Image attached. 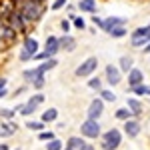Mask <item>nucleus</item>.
I'll use <instances>...</instances> for the list:
<instances>
[{
    "mask_svg": "<svg viewBox=\"0 0 150 150\" xmlns=\"http://www.w3.org/2000/svg\"><path fill=\"white\" fill-rule=\"evenodd\" d=\"M18 12L24 16V20H26V22H36V20L42 16V4L32 2V0H22L20 10H18Z\"/></svg>",
    "mask_w": 150,
    "mask_h": 150,
    "instance_id": "obj_1",
    "label": "nucleus"
},
{
    "mask_svg": "<svg viewBox=\"0 0 150 150\" xmlns=\"http://www.w3.org/2000/svg\"><path fill=\"white\" fill-rule=\"evenodd\" d=\"M120 142H122L120 130L110 128L108 132H104V134H102V142H100V146H102V150H116L118 146H120Z\"/></svg>",
    "mask_w": 150,
    "mask_h": 150,
    "instance_id": "obj_2",
    "label": "nucleus"
},
{
    "mask_svg": "<svg viewBox=\"0 0 150 150\" xmlns=\"http://www.w3.org/2000/svg\"><path fill=\"white\" fill-rule=\"evenodd\" d=\"M148 40H150V24L148 26H140L134 30L132 34V46L140 48V46H148Z\"/></svg>",
    "mask_w": 150,
    "mask_h": 150,
    "instance_id": "obj_3",
    "label": "nucleus"
},
{
    "mask_svg": "<svg viewBox=\"0 0 150 150\" xmlns=\"http://www.w3.org/2000/svg\"><path fill=\"white\" fill-rule=\"evenodd\" d=\"M80 132L82 136H86V138H98L100 136V124H98V120H84L80 124Z\"/></svg>",
    "mask_w": 150,
    "mask_h": 150,
    "instance_id": "obj_4",
    "label": "nucleus"
},
{
    "mask_svg": "<svg viewBox=\"0 0 150 150\" xmlns=\"http://www.w3.org/2000/svg\"><path fill=\"white\" fill-rule=\"evenodd\" d=\"M96 66H98V60L94 56H90V58H86L84 62H82L80 66L76 68V76L78 78H84V76H90L94 70H96Z\"/></svg>",
    "mask_w": 150,
    "mask_h": 150,
    "instance_id": "obj_5",
    "label": "nucleus"
},
{
    "mask_svg": "<svg viewBox=\"0 0 150 150\" xmlns=\"http://www.w3.org/2000/svg\"><path fill=\"white\" fill-rule=\"evenodd\" d=\"M42 102H44V94H34V96L24 104V106H20V114H22V116H30Z\"/></svg>",
    "mask_w": 150,
    "mask_h": 150,
    "instance_id": "obj_6",
    "label": "nucleus"
},
{
    "mask_svg": "<svg viewBox=\"0 0 150 150\" xmlns=\"http://www.w3.org/2000/svg\"><path fill=\"white\" fill-rule=\"evenodd\" d=\"M8 24H10V28L18 34V32H22L24 28H26V20H24V16L20 14L18 10H14L8 14Z\"/></svg>",
    "mask_w": 150,
    "mask_h": 150,
    "instance_id": "obj_7",
    "label": "nucleus"
},
{
    "mask_svg": "<svg viewBox=\"0 0 150 150\" xmlns=\"http://www.w3.org/2000/svg\"><path fill=\"white\" fill-rule=\"evenodd\" d=\"M102 112H104V102L102 100H92L90 106H88V118L90 120H98Z\"/></svg>",
    "mask_w": 150,
    "mask_h": 150,
    "instance_id": "obj_8",
    "label": "nucleus"
},
{
    "mask_svg": "<svg viewBox=\"0 0 150 150\" xmlns=\"http://www.w3.org/2000/svg\"><path fill=\"white\" fill-rule=\"evenodd\" d=\"M58 50H60V42H58V38H56V36H48V38H46V46H44V52L52 58Z\"/></svg>",
    "mask_w": 150,
    "mask_h": 150,
    "instance_id": "obj_9",
    "label": "nucleus"
},
{
    "mask_svg": "<svg viewBox=\"0 0 150 150\" xmlns=\"http://www.w3.org/2000/svg\"><path fill=\"white\" fill-rule=\"evenodd\" d=\"M142 80H144V74H142L138 68H132L130 72H128V84H130V88L140 86V84H142Z\"/></svg>",
    "mask_w": 150,
    "mask_h": 150,
    "instance_id": "obj_10",
    "label": "nucleus"
},
{
    "mask_svg": "<svg viewBox=\"0 0 150 150\" xmlns=\"http://www.w3.org/2000/svg\"><path fill=\"white\" fill-rule=\"evenodd\" d=\"M124 18H118V16H110V18H106L102 22V30H106V32H110L112 28H116V26H124Z\"/></svg>",
    "mask_w": 150,
    "mask_h": 150,
    "instance_id": "obj_11",
    "label": "nucleus"
},
{
    "mask_svg": "<svg viewBox=\"0 0 150 150\" xmlns=\"http://www.w3.org/2000/svg\"><path fill=\"white\" fill-rule=\"evenodd\" d=\"M124 132H126L130 138L138 136L140 134V122L138 120H126V122H124Z\"/></svg>",
    "mask_w": 150,
    "mask_h": 150,
    "instance_id": "obj_12",
    "label": "nucleus"
},
{
    "mask_svg": "<svg viewBox=\"0 0 150 150\" xmlns=\"http://www.w3.org/2000/svg\"><path fill=\"white\" fill-rule=\"evenodd\" d=\"M106 80L110 82L112 86H116V84L120 82V70L114 68L112 64H110V66H106Z\"/></svg>",
    "mask_w": 150,
    "mask_h": 150,
    "instance_id": "obj_13",
    "label": "nucleus"
},
{
    "mask_svg": "<svg viewBox=\"0 0 150 150\" xmlns=\"http://www.w3.org/2000/svg\"><path fill=\"white\" fill-rule=\"evenodd\" d=\"M22 50H26L28 54H32V58H34L36 54H38V42H36L32 36H26V38H24V48Z\"/></svg>",
    "mask_w": 150,
    "mask_h": 150,
    "instance_id": "obj_14",
    "label": "nucleus"
},
{
    "mask_svg": "<svg viewBox=\"0 0 150 150\" xmlns=\"http://www.w3.org/2000/svg\"><path fill=\"white\" fill-rule=\"evenodd\" d=\"M58 42H60V48H64L66 52H72L74 48H76V40L72 38V36H62V38H58Z\"/></svg>",
    "mask_w": 150,
    "mask_h": 150,
    "instance_id": "obj_15",
    "label": "nucleus"
},
{
    "mask_svg": "<svg viewBox=\"0 0 150 150\" xmlns=\"http://www.w3.org/2000/svg\"><path fill=\"white\" fill-rule=\"evenodd\" d=\"M126 104H128V110H130L134 116H140V114H142V104H140L136 98H128Z\"/></svg>",
    "mask_w": 150,
    "mask_h": 150,
    "instance_id": "obj_16",
    "label": "nucleus"
},
{
    "mask_svg": "<svg viewBox=\"0 0 150 150\" xmlns=\"http://www.w3.org/2000/svg\"><path fill=\"white\" fill-rule=\"evenodd\" d=\"M84 144H86V142H84L80 136H70L68 142H66V146H68V148H72V150H80Z\"/></svg>",
    "mask_w": 150,
    "mask_h": 150,
    "instance_id": "obj_17",
    "label": "nucleus"
},
{
    "mask_svg": "<svg viewBox=\"0 0 150 150\" xmlns=\"http://www.w3.org/2000/svg\"><path fill=\"white\" fill-rule=\"evenodd\" d=\"M56 64H58V62L54 60V58H50L48 62H44V64H40V66L36 68V72H38V76H44V72H46V70H52L54 66H56Z\"/></svg>",
    "mask_w": 150,
    "mask_h": 150,
    "instance_id": "obj_18",
    "label": "nucleus"
},
{
    "mask_svg": "<svg viewBox=\"0 0 150 150\" xmlns=\"http://www.w3.org/2000/svg\"><path fill=\"white\" fill-rule=\"evenodd\" d=\"M78 8L84 12H94V8H96V0H80L78 2Z\"/></svg>",
    "mask_w": 150,
    "mask_h": 150,
    "instance_id": "obj_19",
    "label": "nucleus"
},
{
    "mask_svg": "<svg viewBox=\"0 0 150 150\" xmlns=\"http://www.w3.org/2000/svg\"><path fill=\"white\" fill-rule=\"evenodd\" d=\"M56 116H58L56 108H48L46 112L42 114V122H52V120H56Z\"/></svg>",
    "mask_w": 150,
    "mask_h": 150,
    "instance_id": "obj_20",
    "label": "nucleus"
},
{
    "mask_svg": "<svg viewBox=\"0 0 150 150\" xmlns=\"http://www.w3.org/2000/svg\"><path fill=\"white\" fill-rule=\"evenodd\" d=\"M132 64H134V62H132V58H130V56H122V58H120V70L130 72V70H132Z\"/></svg>",
    "mask_w": 150,
    "mask_h": 150,
    "instance_id": "obj_21",
    "label": "nucleus"
},
{
    "mask_svg": "<svg viewBox=\"0 0 150 150\" xmlns=\"http://www.w3.org/2000/svg\"><path fill=\"white\" fill-rule=\"evenodd\" d=\"M132 92L138 94V96H148V94H150V86H146V84H140V86H136V88H132Z\"/></svg>",
    "mask_w": 150,
    "mask_h": 150,
    "instance_id": "obj_22",
    "label": "nucleus"
},
{
    "mask_svg": "<svg viewBox=\"0 0 150 150\" xmlns=\"http://www.w3.org/2000/svg\"><path fill=\"white\" fill-rule=\"evenodd\" d=\"M108 34L114 36V38H122V36H126V28H124V26H116V28H112Z\"/></svg>",
    "mask_w": 150,
    "mask_h": 150,
    "instance_id": "obj_23",
    "label": "nucleus"
},
{
    "mask_svg": "<svg viewBox=\"0 0 150 150\" xmlns=\"http://www.w3.org/2000/svg\"><path fill=\"white\" fill-rule=\"evenodd\" d=\"M130 116H132V112H130L128 108H120V110H116V118H118V120H130Z\"/></svg>",
    "mask_w": 150,
    "mask_h": 150,
    "instance_id": "obj_24",
    "label": "nucleus"
},
{
    "mask_svg": "<svg viewBox=\"0 0 150 150\" xmlns=\"http://www.w3.org/2000/svg\"><path fill=\"white\" fill-rule=\"evenodd\" d=\"M36 78H38V72H36V68L24 70V80H26V82H34Z\"/></svg>",
    "mask_w": 150,
    "mask_h": 150,
    "instance_id": "obj_25",
    "label": "nucleus"
},
{
    "mask_svg": "<svg viewBox=\"0 0 150 150\" xmlns=\"http://www.w3.org/2000/svg\"><path fill=\"white\" fill-rule=\"evenodd\" d=\"M46 150H62V142L60 140H50V142H46Z\"/></svg>",
    "mask_w": 150,
    "mask_h": 150,
    "instance_id": "obj_26",
    "label": "nucleus"
},
{
    "mask_svg": "<svg viewBox=\"0 0 150 150\" xmlns=\"http://www.w3.org/2000/svg\"><path fill=\"white\" fill-rule=\"evenodd\" d=\"M100 94H102V100H106V102L116 100V94H112V90H100Z\"/></svg>",
    "mask_w": 150,
    "mask_h": 150,
    "instance_id": "obj_27",
    "label": "nucleus"
},
{
    "mask_svg": "<svg viewBox=\"0 0 150 150\" xmlns=\"http://www.w3.org/2000/svg\"><path fill=\"white\" fill-rule=\"evenodd\" d=\"M26 126L30 128V130H38V132H44V122H32V120H30V122H28Z\"/></svg>",
    "mask_w": 150,
    "mask_h": 150,
    "instance_id": "obj_28",
    "label": "nucleus"
},
{
    "mask_svg": "<svg viewBox=\"0 0 150 150\" xmlns=\"http://www.w3.org/2000/svg\"><path fill=\"white\" fill-rule=\"evenodd\" d=\"M38 138H40V140H48V142H50V140H54V132H40Z\"/></svg>",
    "mask_w": 150,
    "mask_h": 150,
    "instance_id": "obj_29",
    "label": "nucleus"
},
{
    "mask_svg": "<svg viewBox=\"0 0 150 150\" xmlns=\"http://www.w3.org/2000/svg\"><path fill=\"white\" fill-rule=\"evenodd\" d=\"M0 116L2 118H12L14 116V110H10V108H0Z\"/></svg>",
    "mask_w": 150,
    "mask_h": 150,
    "instance_id": "obj_30",
    "label": "nucleus"
},
{
    "mask_svg": "<svg viewBox=\"0 0 150 150\" xmlns=\"http://www.w3.org/2000/svg\"><path fill=\"white\" fill-rule=\"evenodd\" d=\"M32 84H34V88H42V86L46 84V80H44V76H38V78H36Z\"/></svg>",
    "mask_w": 150,
    "mask_h": 150,
    "instance_id": "obj_31",
    "label": "nucleus"
},
{
    "mask_svg": "<svg viewBox=\"0 0 150 150\" xmlns=\"http://www.w3.org/2000/svg\"><path fill=\"white\" fill-rule=\"evenodd\" d=\"M88 86L94 88V90H100V80H98V78H92V80L88 82Z\"/></svg>",
    "mask_w": 150,
    "mask_h": 150,
    "instance_id": "obj_32",
    "label": "nucleus"
},
{
    "mask_svg": "<svg viewBox=\"0 0 150 150\" xmlns=\"http://www.w3.org/2000/svg\"><path fill=\"white\" fill-rule=\"evenodd\" d=\"M66 4V0H54V4H52V10H58V8H62Z\"/></svg>",
    "mask_w": 150,
    "mask_h": 150,
    "instance_id": "obj_33",
    "label": "nucleus"
},
{
    "mask_svg": "<svg viewBox=\"0 0 150 150\" xmlns=\"http://www.w3.org/2000/svg\"><path fill=\"white\" fill-rule=\"evenodd\" d=\"M74 26H76V28H80V30H84V26H86V24H84L82 18H74Z\"/></svg>",
    "mask_w": 150,
    "mask_h": 150,
    "instance_id": "obj_34",
    "label": "nucleus"
},
{
    "mask_svg": "<svg viewBox=\"0 0 150 150\" xmlns=\"http://www.w3.org/2000/svg\"><path fill=\"white\" fill-rule=\"evenodd\" d=\"M34 58H36V60H50V56H48L46 52H38Z\"/></svg>",
    "mask_w": 150,
    "mask_h": 150,
    "instance_id": "obj_35",
    "label": "nucleus"
},
{
    "mask_svg": "<svg viewBox=\"0 0 150 150\" xmlns=\"http://www.w3.org/2000/svg\"><path fill=\"white\" fill-rule=\"evenodd\" d=\"M30 58H32V54H28L26 50H22V52H20V60H22V62H26V60H30Z\"/></svg>",
    "mask_w": 150,
    "mask_h": 150,
    "instance_id": "obj_36",
    "label": "nucleus"
},
{
    "mask_svg": "<svg viewBox=\"0 0 150 150\" xmlns=\"http://www.w3.org/2000/svg\"><path fill=\"white\" fill-rule=\"evenodd\" d=\"M92 20H94V24H98V26H100V28H102V22H104L102 18H98V16H96V14H94V16H92Z\"/></svg>",
    "mask_w": 150,
    "mask_h": 150,
    "instance_id": "obj_37",
    "label": "nucleus"
},
{
    "mask_svg": "<svg viewBox=\"0 0 150 150\" xmlns=\"http://www.w3.org/2000/svg\"><path fill=\"white\" fill-rule=\"evenodd\" d=\"M60 26H62V30H64V32H68V30H70V24L66 22V20H62V24H60Z\"/></svg>",
    "mask_w": 150,
    "mask_h": 150,
    "instance_id": "obj_38",
    "label": "nucleus"
},
{
    "mask_svg": "<svg viewBox=\"0 0 150 150\" xmlns=\"http://www.w3.org/2000/svg\"><path fill=\"white\" fill-rule=\"evenodd\" d=\"M80 150H94V146H92V144H88V142H86V144H84V146H82Z\"/></svg>",
    "mask_w": 150,
    "mask_h": 150,
    "instance_id": "obj_39",
    "label": "nucleus"
},
{
    "mask_svg": "<svg viewBox=\"0 0 150 150\" xmlns=\"http://www.w3.org/2000/svg\"><path fill=\"white\" fill-rule=\"evenodd\" d=\"M6 94H8V90H6V88H0V98H4Z\"/></svg>",
    "mask_w": 150,
    "mask_h": 150,
    "instance_id": "obj_40",
    "label": "nucleus"
},
{
    "mask_svg": "<svg viewBox=\"0 0 150 150\" xmlns=\"http://www.w3.org/2000/svg\"><path fill=\"white\" fill-rule=\"evenodd\" d=\"M0 88H6V78H0Z\"/></svg>",
    "mask_w": 150,
    "mask_h": 150,
    "instance_id": "obj_41",
    "label": "nucleus"
},
{
    "mask_svg": "<svg viewBox=\"0 0 150 150\" xmlns=\"http://www.w3.org/2000/svg\"><path fill=\"white\" fill-rule=\"evenodd\" d=\"M0 150H8V146L6 144H0Z\"/></svg>",
    "mask_w": 150,
    "mask_h": 150,
    "instance_id": "obj_42",
    "label": "nucleus"
},
{
    "mask_svg": "<svg viewBox=\"0 0 150 150\" xmlns=\"http://www.w3.org/2000/svg\"><path fill=\"white\" fill-rule=\"evenodd\" d=\"M144 52H150V44H148V46H144Z\"/></svg>",
    "mask_w": 150,
    "mask_h": 150,
    "instance_id": "obj_43",
    "label": "nucleus"
},
{
    "mask_svg": "<svg viewBox=\"0 0 150 150\" xmlns=\"http://www.w3.org/2000/svg\"><path fill=\"white\" fill-rule=\"evenodd\" d=\"M32 2H38V4H42V2H44V0H32Z\"/></svg>",
    "mask_w": 150,
    "mask_h": 150,
    "instance_id": "obj_44",
    "label": "nucleus"
},
{
    "mask_svg": "<svg viewBox=\"0 0 150 150\" xmlns=\"http://www.w3.org/2000/svg\"><path fill=\"white\" fill-rule=\"evenodd\" d=\"M64 150H72V148H68V146H66V148H64Z\"/></svg>",
    "mask_w": 150,
    "mask_h": 150,
    "instance_id": "obj_45",
    "label": "nucleus"
},
{
    "mask_svg": "<svg viewBox=\"0 0 150 150\" xmlns=\"http://www.w3.org/2000/svg\"><path fill=\"white\" fill-rule=\"evenodd\" d=\"M16 150H20V148H16Z\"/></svg>",
    "mask_w": 150,
    "mask_h": 150,
    "instance_id": "obj_46",
    "label": "nucleus"
}]
</instances>
